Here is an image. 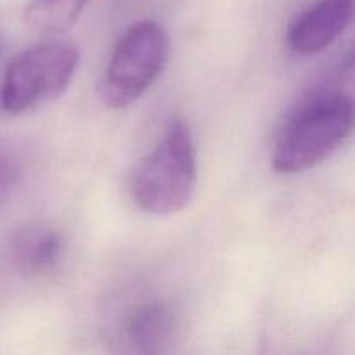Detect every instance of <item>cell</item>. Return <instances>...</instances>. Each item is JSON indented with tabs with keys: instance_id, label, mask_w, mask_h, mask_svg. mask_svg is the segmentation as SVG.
Returning <instances> with one entry per match:
<instances>
[{
	"instance_id": "cell-8",
	"label": "cell",
	"mask_w": 355,
	"mask_h": 355,
	"mask_svg": "<svg viewBox=\"0 0 355 355\" xmlns=\"http://www.w3.org/2000/svg\"><path fill=\"white\" fill-rule=\"evenodd\" d=\"M87 0H31L24 9V23L42 35H58L78 21Z\"/></svg>"
},
{
	"instance_id": "cell-3",
	"label": "cell",
	"mask_w": 355,
	"mask_h": 355,
	"mask_svg": "<svg viewBox=\"0 0 355 355\" xmlns=\"http://www.w3.org/2000/svg\"><path fill=\"white\" fill-rule=\"evenodd\" d=\"M78 68V51L68 42H44L19 52L7 64L0 106L23 114L52 103L66 92Z\"/></svg>"
},
{
	"instance_id": "cell-7",
	"label": "cell",
	"mask_w": 355,
	"mask_h": 355,
	"mask_svg": "<svg viewBox=\"0 0 355 355\" xmlns=\"http://www.w3.org/2000/svg\"><path fill=\"white\" fill-rule=\"evenodd\" d=\"M66 239L61 229L49 222H30L14 232L9 257L24 277H47L61 267Z\"/></svg>"
},
{
	"instance_id": "cell-9",
	"label": "cell",
	"mask_w": 355,
	"mask_h": 355,
	"mask_svg": "<svg viewBox=\"0 0 355 355\" xmlns=\"http://www.w3.org/2000/svg\"><path fill=\"white\" fill-rule=\"evenodd\" d=\"M17 175H19V170H17L14 159L7 156L6 153L0 151V203H3L10 194V191L14 189L17 182Z\"/></svg>"
},
{
	"instance_id": "cell-5",
	"label": "cell",
	"mask_w": 355,
	"mask_h": 355,
	"mask_svg": "<svg viewBox=\"0 0 355 355\" xmlns=\"http://www.w3.org/2000/svg\"><path fill=\"white\" fill-rule=\"evenodd\" d=\"M352 16L354 0H318L291 21L288 47L302 55L318 54L338 40Z\"/></svg>"
},
{
	"instance_id": "cell-6",
	"label": "cell",
	"mask_w": 355,
	"mask_h": 355,
	"mask_svg": "<svg viewBox=\"0 0 355 355\" xmlns=\"http://www.w3.org/2000/svg\"><path fill=\"white\" fill-rule=\"evenodd\" d=\"M177 318L165 300H149L132 309L118 335L120 355H163L175 333Z\"/></svg>"
},
{
	"instance_id": "cell-4",
	"label": "cell",
	"mask_w": 355,
	"mask_h": 355,
	"mask_svg": "<svg viewBox=\"0 0 355 355\" xmlns=\"http://www.w3.org/2000/svg\"><path fill=\"white\" fill-rule=\"evenodd\" d=\"M165 28L153 19L132 24L114 47L101 82V99L107 107L123 110L155 83L168 59Z\"/></svg>"
},
{
	"instance_id": "cell-1",
	"label": "cell",
	"mask_w": 355,
	"mask_h": 355,
	"mask_svg": "<svg viewBox=\"0 0 355 355\" xmlns=\"http://www.w3.org/2000/svg\"><path fill=\"white\" fill-rule=\"evenodd\" d=\"M354 127L352 97L326 87L305 96L288 114L272 146V168L281 175L305 172L328 159Z\"/></svg>"
},
{
	"instance_id": "cell-2",
	"label": "cell",
	"mask_w": 355,
	"mask_h": 355,
	"mask_svg": "<svg viewBox=\"0 0 355 355\" xmlns=\"http://www.w3.org/2000/svg\"><path fill=\"white\" fill-rule=\"evenodd\" d=\"M196 184L198 166L191 128L184 120H173L135 170L132 196L146 214L168 217L191 203Z\"/></svg>"
}]
</instances>
